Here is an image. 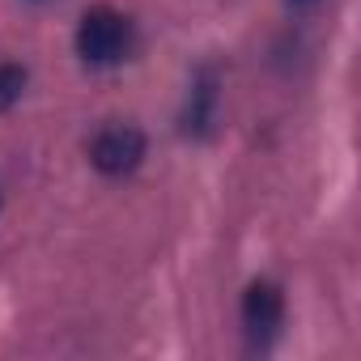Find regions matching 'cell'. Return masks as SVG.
I'll return each instance as SVG.
<instances>
[{"mask_svg": "<svg viewBox=\"0 0 361 361\" xmlns=\"http://www.w3.org/2000/svg\"><path fill=\"white\" fill-rule=\"evenodd\" d=\"M128 51H132V22L111 5L85 9V18L77 22V56L85 64L106 68V64H119Z\"/></svg>", "mask_w": 361, "mask_h": 361, "instance_id": "1", "label": "cell"}, {"mask_svg": "<svg viewBox=\"0 0 361 361\" xmlns=\"http://www.w3.org/2000/svg\"><path fill=\"white\" fill-rule=\"evenodd\" d=\"M281 319H285V298L272 281H255L247 293H243V327H247V340L251 348H268L281 331Z\"/></svg>", "mask_w": 361, "mask_h": 361, "instance_id": "2", "label": "cell"}, {"mask_svg": "<svg viewBox=\"0 0 361 361\" xmlns=\"http://www.w3.org/2000/svg\"><path fill=\"white\" fill-rule=\"evenodd\" d=\"M140 157H145V136L132 123H111L90 145V161L102 174H132L140 166Z\"/></svg>", "mask_w": 361, "mask_h": 361, "instance_id": "3", "label": "cell"}, {"mask_svg": "<svg viewBox=\"0 0 361 361\" xmlns=\"http://www.w3.org/2000/svg\"><path fill=\"white\" fill-rule=\"evenodd\" d=\"M213 102H217L213 73H200V81H196V90H192V98H188V115H183L188 132H204V128L213 123Z\"/></svg>", "mask_w": 361, "mask_h": 361, "instance_id": "4", "label": "cell"}, {"mask_svg": "<svg viewBox=\"0 0 361 361\" xmlns=\"http://www.w3.org/2000/svg\"><path fill=\"white\" fill-rule=\"evenodd\" d=\"M26 94V68L22 64H0V111H9Z\"/></svg>", "mask_w": 361, "mask_h": 361, "instance_id": "5", "label": "cell"}, {"mask_svg": "<svg viewBox=\"0 0 361 361\" xmlns=\"http://www.w3.org/2000/svg\"><path fill=\"white\" fill-rule=\"evenodd\" d=\"M289 5H314V0H289Z\"/></svg>", "mask_w": 361, "mask_h": 361, "instance_id": "6", "label": "cell"}]
</instances>
